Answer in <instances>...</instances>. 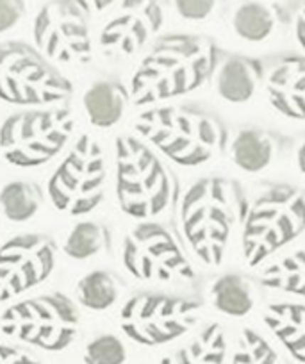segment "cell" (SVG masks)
I'll list each match as a JSON object with an SVG mask.
<instances>
[{"label": "cell", "mask_w": 305, "mask_h": 364, "mask_svg": "<svg viewBox=\"0 0 305 364\" xmlns=\"http://www.w3.org/2000/svg\"><path fill=\"white\" fill-rule=\"evenodd\" d=\"M75 127L68 104L18 111L0 127V150L8 163L20 168L43 166L70 141Z\"/></svg>", "instance_id": "cell-6"}, {"label": "cell", "mask_w": 305, "mask_h": 364, "mask_svg": "<svg viewBox=\"0 0 305 364\" xmlns=\"http://www.w3.org/2000/svg\"><path fill=\"white\" fill-rule=\"evenodd\" d=\"M218 61L215 41L200 34H166L150 45L131 79L136 106H159L208 82Z\"/></svg>", "instance_id": "cell-1"}, {"label": "cell", "mask_w": 305, "mask_h": 364, "mask_svg": "<svg viewBox=\"0 0 305 364\" xmlns=\"http://www.w3.org/2000/svg\"><path fill=\"white\" fill-rule=\"evenodd\" d=\"M227 353V334L220 323H209L161 359V364H223Z\"/></svg>", "instance_id": "cell-20"}, {"label": "cell", "mask_w": 305, "mask_h": 364, "mask_svg": "<svg viewBox=\"0 0 305 364\" xmlns=\"http://www.w3.org/2000/svg\"><path fill=\"white\" fill-rule=\"evenodd\" d=\"M43 205V191L31 181L8 182L0 190V208L8 220L16 223L29 222Z\"/></svg>", "instance_id": "cell-23"}, {"label": "cell", "mask_w": 305, "mask_h": 364, "mask_svg": "<svg viewBox=\"0 0 305 364\" xmlns=\"http://www.w3.org/2000/svg\"><path fill=\"white\" fill-rule=\"evenodd\" d=\"M136 132L181 166L209 163L227 146L222 120L193 106L150 107L136 120Z\"/></svg>", "instance_id": "cell-3"}, {"label": "cell", "mask_w": 305, "mask_h": 364, "mask_svg": "<svg viewBox=\"0 0 305 364\" xmlns=\"http://www.w3.org/2000/svg\"><path fill=\"white\" fill-rule=\"evenodd\" d=\"M111 245V232L106 225L98 222H79L66 236L63 250L75 261H86L106 252Z\"/></svg>", "instance_id": "cell-26"}, {"label": "cell", "mask_w": 305, "mask_h": 364, "mask_svg": "<svg viewBox=\"0 0 305 364\" xmlns=\"http://www.w3.org/2000/svg\"><path fill=\"white\" fill-rule=\"evenodd\" d=\"M305 232V190L275 184L250 205L243 222V255L257 268L275 252Z\"/></svg>", "instance_id": "cell-5"}, {"label": "cell", "mask_w": 305, "mask_h": 364, "mask_svg": "<svg viewBox=\"0 0 305 364\" xmlns=\"http://www.w3.org/2000/svg\"><path fill=\"white\" fill-rule=\"evenodd\" d=\"M264 75L257 59L247 55H229L216 72V90L230 104H245L255 95Z\"/></svg>", "instance_id": "cell-16"}, {"label": "cell", "mask_w": 305, "mask_h": 364, "mask_svg": "<svg viewBox=\"0 0 305 364\" xmlns=\"http://www.w3.org/2000/svg\"><path fill=\"white\" fill-rule=\"evenodd\" d=\"M114 149L117 197L122 211L143 222L163 215L173 198L170 171L138 136H118Z\"/></svg>", "instance_id": "cell-4"}, {"label": "cell", "mask_w": 305, "mask_h": 364, "mask_svg": "<svg viewBox=\"0 0 305 364\" xmlns=\"http://www.w3.org/2000/svg\"><path fill=\"white\" fill-rule=\"evenodd\" d=\"M232 364H280V359L261 334L243 328L232 353Z\"/></svg>", "instance_id": "cell-27"}, {"label": "cell", "mask_w": 305, "mask_h": 364, "mask_svg": "<svg viewBox=\"0 0 305 364\" xmlns=\"http://www.w3.org/2000/svg\"><path fill=\"white\" fill-rule=\"evenodd\" d=\"M296 161H298V168H300L301 175H304V177H305V141L301 143L300 150H298Z\"/></svg>", "instance_id": "cell-34"}, {"label": "cell", "mask_w": 305, "mask_h": 364, "mask_svg": "<svg viewBox=\"0 0 305 364\" xmlns=\"http://www.w3.org/2000/svg\"><path fill=\"white\" fill-rule=\"evenodd\" d=\"M73 93L68 77L36 47L23 41L0 43V100L15 106H54Z\"/></svg>", "instance_id": "cell-7"}, {"label": "cell", "mask_w": 305, "mask_h": 364, "mask_svg": "<svg viewBox=\"0 0 305 364\" xmlns=\"http://www.w3.org/2000/svg\"><path fill=\"white\" fill-rule=\"evenodd\" d=\"M79 2L91 16L93 13H104L107 9H111L118 0H79Z\"/></svg>", "instance_id": "cell-32"}, {"label": "cell", "mask_w": 305, "mask_h": 364, "mask_svg": "<svg viewBox=\"0 0 305 364\" xmlns=\"http://www.w3.org/2000/svg\"><path fill=\"white\" fill-rule=\"evenodd\" d=\"M79 321L73 300L54 291L6 307L0 316V328L8 338L26 345L47 352H61L75 341Z\"/></svg>", "instance_id": "cell-8"}, {"label": "cell", "mask_w": 305, "mask_h": 364, "mask_svg": "<svg viewBox=\"0 0 305 364\" xmlns=\"http://www.w3.org/2000/svg\"><path fill=\"white\" fill-rule=\"evenodd\" d=\"M171 4L181 18L202 22L215 13L218 0H171Z\"/></svg>", "instance_id": "cell-29"}, {"label": "cell", "mask_w": 305, "mask_h": 364, "mask_svg": "<svg viewBox=\"0 0 305 364\" xmlns=\"http://www.w3.org/2000/svg\"><path fill=\"white\" fill-rule=\"evenodd\" d=\"M125 269L139 281H191L193 266L170 229L157 222L138 223L125 236L122 248Z\"/></svg>", "instance_id": "cell-11"}, {"label": "cell", "mask_w": 305, "mask_h": 364, "mask_svg": "<svg viewBox=\"0 0 305 364\" xmlns=\"http://www.w3.org/2000/svg\"><path fill=\"white\" fill-rule=\"evenodd\" d=\"M58 245L47 234H18L0 247V304L36 288L52 275Z\"/></svg>", "instance_id": "cell-13"}, {"label": "cell", "mask_w": 305, "mask_h": 364, "mask_svg": "<svg viewBox=\"0 0 305 364\" xmlns=\"http://www.w3.org/2000/svg\"><path fill=\"white\" fill-rule=\"evenodd\" d=\"M0 364H41L36 357L16 345L0 343Z\"/></svg>", "instance_id": "cell-31"}, {"label": "cell", "mask_w": 305, "mask_h": 364, "mask_svg": "<svg viewBox=\"0 0 305 364\" xmlns=\"http://www.w3.org/2000/svg\"><path fill=\"white\" fill-rule=\"evenodd\" d=\"M247 211L245 191L232 178L202 177L193 182L181 202L182 234L189 250L203 264H222Z\"/></svg>", "instance_id": "cell-2"}, {"label": "cell", "mask_w": 305, "mask_h": 364, "mask_svg": "<svg viewBox=\"0 0 305 364\" xmlns=\"http://www.w3.org/2000/svg\"><path fill=\"white\" fill-rule=\"evenodd\" d=\"M268 99L280 114L293 120H305V58L286 55L269 70Z\"/></svg>", "instance_id": "cell-15"}, {"label": "cell", "mask_w": 305, "mask_h": 364, "mask_svg": "<svg viewBox=\"0 0 305 364\" xmlns=\"http://www.w3.org/2000/svg\"><path fill=\"white\" fill-rule=\"evenodd\" d=\"M211 302L220 313L232 318L247 316L255 306V289L250 279L240 273L220 275L211 288Z\"/></svg>", "instance_id": "cell-21"}, {"label": "cell", "mask_w": 305, "mask_h": 364, "mask_svg": "<svg viewBox=\"0 0 305 364\" xmlns=\"http://www.w3.org/2000/svg\"><path fill=\"white\" fill-rule=\"evenodd\" d=\"M127 360V348L114 334H100L91 339L84 348L86 364H124Z\"/></svg>", "instance_id": "cell-28"}, {"label": "cell", "mask_w": 305, "mask_h": 364, "mask_svg": "<svg viewBox=\"0 0 305 364\" xmlns=\"http://www.w3.org/2000/svg\"><path fill=\"white\" fill-rule=\"evenodd\" d=\"M262 284L305 299V248L279 259L262 272Z\"/></svg>", "instance_id": "cell-25"}, {"label": "cell", "mask_w": 305, "mask_h": 364, "mask_svg": "<svg viewBox=\"0 0 305 364\" xmlns=\"http://www.w3.org/2000/svg\"><path fill=\"white\" fill-rule=\"evenodd\" d=\"M279 8L264 2H245L234 11L232 27L234 33L247 41H264L275 33L279 26Z\"/></svg>", "instance_id": "cell-22"}, {"label": "cell", "mask_w": 305, "mask_h": 364, "mask_svg": "<svg viewBox=\"0 0 305 364\" xmlns=\"http://www.w3.org/2000/svg\"><path fill=\"white\" fill-rule=\"evenodd\" d=\"M33 34L36 48L50 61L90 63V13L79 0H48L34 18Z\"/></svg>", "instance_id": "cell-12"}, {"label": "cell", "mask_w": 305, "mask_h": 364, "mask_svg": "<svg viewBox=\"0 0 305 364\" xmlns=\"http://www.w3.org/2000/svg\"><path fill=\"white\" fill-rule=\"evenodd\" d=\"M294 34L300 47L305 50V2L296 9V15H294Z\"/></svg>", "instance_id": "cell-33"}, {"label": "cell", "mask_w": 305, "mask_h": 364, "mask_svg": "<svg viewBox=\"0 0 305 364\" xmlns=\"http://www.w3.org/2000/svg\"><path fill=\"white\" fill-rule=\"evenodd\" d=\"M284 348L293 359L305 364V306L304 304H272L262 314Z\"/></svg>", "instance_id": "cell-18"}, {"label": "cell", "mask_w": 305, "mask_h": 364, "mask_svg": "<svg viewBox=\"0 0 305 364\" xmlns=\"http://www.w3.org/2000/svg\"><path fill=\"white\" fill-rule=\"evenodd\" d=\"M100 31V47L109 58H132L141 52L164 22L159 0H118Z\"/></svg>", "instance_id": "cell-14"}, {"label": "cell", "mask_w": 305, "mask_h": 364, "mask_svg": "<svg viewBox=\"0 0 305 364\" xmlns=\"http://www.w3.org/2000/svg\"><path fill=\"white\" fill-rule=\"evenodd\" d=\"M131 93L118 80L102 79L91 84L84 93V109L91 125L109 129L124 118Z\"/></svg>", "instance_id": "cell-17"}, {"label": "cell", "mask_w": 305, "mask_h": 364, "mask_svg": "<svg viewBox=\"0 0 305 364\" xmlns=\"http://www.w3.org/2000/svg\"><path fill=\"white\" fill-rule=\"evenodd\" d=\"M26 11L23 0H0V34L18 26Z\"/></svg>", "instance_id": "cell-30"}, {"label": "cell", "mask_w": 305, "mask_h": 364, "mask_svg": "<svg viewBox=\"0 0 305 364\" xmlns=\"http://www.w3.org/2000/svg\"><path fill=\"white\" fill-rule=\"evenodd\" d=\"M106 157L102 145L84 132L47 182L52 204L70 216H84L104 200Z\"/></svg>", "instance_id": "cell-9"}, {"label": "cell", "mask_w": 305, "mask_h": 364, "mask_svg": "<svg viewBox=\"0 0 305 364\" xmlns=\"http://www.w3.org/2000/svg\"><path fill=\"white\" fill-rule=\"evenodd\" d=\"M200 311L198 302L184 296L141 291L122 306L120 327L138 345H168L198 323Z\"/></svg>", "instance_id": "cell-10"}, {"label": "cell", "mask_w": 305, "mask_h": 364, "mask_svg": "<svg viewBox=\"0 0 305 364\" xmlns=\"http://www.w3.org/2000/svg\"><path fill=\"white\" fill-rule=\"evenodd\" d=\"M280 138L262 129H245L230 145V159L248 173H257L268 168L279 152Z\"/></svg>", "instance_id": "cell-19"}, {"label": "cell", "mask_w": 305, "mask_h": 364, "mask_svg": "<svg viewBox=\"0 0 305 364\" xmlns=\"http://www.w3.org/2000/svg\"><path fill=\"white\" fill-rule=\"evenodd\" d=\"M122 291V282L114 273L106 269H97L84 275L77 282L75 295L79 304L91 311H106L118 300Z\"/></svg>", "instance_id": "cell-24"}]
</instances>
